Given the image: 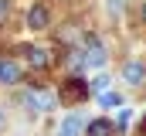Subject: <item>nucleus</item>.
<instances>
[{
	"label": "nucleus",
	"instance_id": "nucleus-1",
	"mask_svg": "<svg viewBox=\"0 0 146 136\" xmlns=\"http://www.w3.org/2000/svg\"><path fill=\"white\" fill-rule=\"evenodd\" d=\"M54 95H58V102H65V105H78V102L88 99V85H85V78L72 75V78L61 82V89H58Z\"/></svg>",
	"mask_w": 146,
	"mask_h": 136
},
{
	"label": "nucleus",
	"instance_id": "nucleus-2",
	"mask_svg": "<svg viewBox=\"0 0 146 136\" xmlns=\"http://www.w3.org/2000/svg\"><path fill=\"white\" fill-rule=\"evenodd\" d=\"M21 102L31 105V109H37V112H51L58 105V95L48 92V89H27V92H21Z\"/></svg>",
	"mask_w": 146,
	"mask_h": 136
},
{
	"label": "nucleus",
	"instance_id": "nucleus-3",
	"mask_svg": "<svg viewBox=\"0 0 146 136\" xmlns=\"http://www.w3.org/2000/svg\"><path fill=\"white\" fill-rule=\"evenodd\" d=\"M82 61H85V68H102V65H106V44H102L95 34H85V51H82Z\"/></svg>",
	"mask_w": 146,
	"mask_h": 136
},
{
	"label": "nucleus",
	"instance_id": "nucleus-4",
	"mask_svg": "<svg viewBox=\"0 0 146 136\" xmlns=\"http://www.w3.org/2000/svg\"><path fill=\"white\" fill-rule=\"evenodd\" d=\"M21 78H24V71H21V65H17L14 58H0V85H3V89L21 85Z\"/></svg>",
	"mask_w": 146,
	"mask_h": 136
},
{
	"label": "nucleus",
	"instance_id": "nucleus-5",
	"mask_svg": "<svg viewBox=\"0 0 146 136\" xmlns=\"http://www.w3.org/2000/svg\"><path fill=\"white\" fill-rule=\"evenodd\" d=\"M122 82L133 85V89L143 85V82H146V65H143V61H136V58H129V61L122 65Z\"/></svg>",
	"mask_w": 146,
	"mask_h": 136
},
{
	"label": "nucleus",
	"instance_id": "nucleus-6",
	"mask_svg": "<svg viewBox=\"0 0 146 136\" xmlns=\"http://www.w3.org/2000/svg\"><path fill=\"white\" fill-rule=\"evenodd\" d=\"M51 24V10L44 7V3H31V10H27V27L31 31H44Z\"/></svg>",
	"mask_w": 146,
	"mask_h": 136
},
{
	"label": "nucleus",
	"instance_id": "nucleus-7",
	"mask_svg": "<svg viewBox=\"0 0 146 136\" xmlns=\"http://www.w3.org/2000/svg\"><path fill=\"white\" fill-rule=\"evenodd\" d=\"M24 55H27V65L34 68V71H44V68L51 65V58H48V51H44V48H27Z\"/></svg>",
	"mask_w": 146,
	"mask_h": 136
},
{
	"label": "nucleus",
	"instance_id": "nucleus-8",
	"mask_svg": "<svg viewBox=\"0 0 146 136\" xmlns=\"http://www.w3.org/2000/svg\"><path fill=\"white\" fill-rule=\"evenodd\" d=\"M112 133H115V126L109 119H92L88 129H85V136H112Z\"/></svg>",
	"mask_w": 146,
	"mask_h": 136
},
{
	"label": "nucleus",
	"instance_id": "nucleus-9",
	"mask_svg": "<svg viewBox=\"0 0 146 136\" xmlns=\"http://www.w3.org/2000/svg\"><path fill=\"white\" fill-rule=\"evenodd\" d=\"M78 133H82V116H68L58 129V136H78Z\"/></svg>",
	"mask_w": 146,
	"mask_h": 136
},
{
	"label": "nucleus",
	"instance_id": "nucleus-10",
	"mask_svg": "<svg viewBox=\"0 0 146 136\" xmlns=\"http://www.w3.org/2000/svg\"><path fill=\"white\" fill-rule=\"evenodd\" d=\"M99 105H102V109H109V105H122V95L106 89V92H99Z\"/></svg>",
	"mask_w": 146,
	"mask_h": 136
},
{
	"label": "nucleus",
	"instance_id": "nucleus-11",
	"mask_svg": "<svg viewBox=\"0 0 146 136\" xmlns=\"http://www.w3.org/2000/svg\"><path fill=\"white\" fill-rule=\"evenodd\" d=\"M106 89H109V78H106V75H99V78L88 85V92H95V95H99V92H106Z\"/></svg>",
	"mask_w": 146,
	"mask_h": 136
},
{
	"label": "nucleus",
	"instance_id": "nucleus-12",
	"mask_svg": "<svg viewBox=\"0 0 146 136\" xmlns=\"http://www.w3.org/2000/svg\"><path fill=\"white\" fill-rule=\"evenodd\" d=\"M129 116H133V109H122V112H119V129L129 126Z\"/></svg>",
	"mask_w": 146,
	"mask_h": 136
},
{
	"label": "nucleus",
	"instance_id": "nucleus-13",
	"mask_svg": "<svg viewBox=\"0 0 146 136\" xmlns=\"http://www.w3.org/2000/svg\"><path fill=\"white\" fill-rule=\"evenodd\" d=\"M10 17V0H0V24Z\"/></svg>",
	"mask_w": 146,
	"mask_h": 136
},
{
	"label": "nucleus",
	"instance_id": "nucleus-14",
	"mask_svg": "<svg viewBox=\"0 0 146 136\" xmlns=\"http://www.w3.org/2000/svg\"><path fill=\"white\" fill-rule=\"evenodd\" d=\"M139 17H143V24H146V0H143V10H139Z\"/></svg>",
	"mask_w": 146,
	"mask_h": 136
},
{
	"label": "nucleus",
	"instance_id": "nucleus-15",
	"mask_svg": "<svg viewBox=\"0 0 146 136\" xmlns=\"http://www.w3.org/2000/svg\"><path fill=\"white\" fill-rule=\"evenodd\" d=\"M139 133H143V136H146V123H143V126H139Z\"/></svg>",
	"mask_w": 146,
	"mask_h": 136
},
{
	"label": "nucleus",
	"instance_id": "nucleus-16",
	"mask_svg": "<svg viewBox=\"0 0 146 136\" xmlns=\"http://www.w3.org/2000/svg\"><path fill=\"white\" fill-rule=\"evenodd\" d=\"M0 129H3V112H0Z\"/></svg>",
	"mask_w": 146,
	"mask_h": 136
}]
</instances>
